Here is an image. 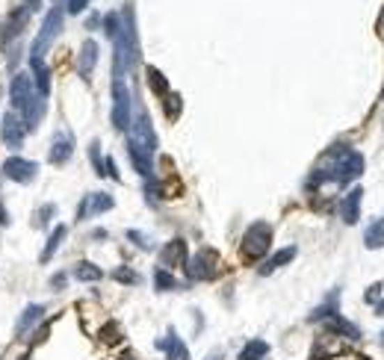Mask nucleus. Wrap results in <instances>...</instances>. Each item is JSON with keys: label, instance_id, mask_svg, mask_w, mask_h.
<instances>
[{"label": "nucleus", "instance_id": "1", "mask_svg": "<svg viewBox=\"0 0 384 360\" xmlns=\"http://www.w3.org/2000/svg\"><path fill=\"white\" fill-rule=\"evenodd\" d=\"M361 175H364V157L358 154V151H352V148H337V151H331L328 169H325V171L319 169L316 175H314V180H311V186H314V183H322V180L349 183V180L361 178Z\"/></svg>", "mask_w": 384, "mask_h": 360}, {"label": "nucleus", "instance_id": "2", "mask_svg": "<svg viewBox=\"0 0 384 360\" xmlns=\"http://www.w3.org/2000/svg\"><path fill=\"white\" fill-rule=\"evenodd\" d=\"M59 30H63V9L54 6V9L45 15L42 30L36 33V42H33V47H30V59H45L47 47L54 45V39L59 36Z\"/></svg>", "mask_w": 384, "mask_h": 360}, {"label": "nucleus", "instance_id": "3", "mask_svg": "<svg viewBox=\"0 0 384 360\" xmlns=\"http://www.w3.org/2000/svg\"><path fill=\"white\" fill-rule=\"evenodd\" d=\"M128 145L139 148V151L151 154V157L157 151V133H154L151 118H148V113L142 107H136V116L130 118V139H128Z\"/></svg>", "mask_w": 384, "mask_h": 360}, {"label": "nucleus", "instance_id": "4", "mask_svg": "<svg viewBox=\"0 0 384 360\" xmlns=\"http://www.w3.org/2000/svg\"><path fill=\"white\" fill-rule=\"evenodd\" d=\"M269 245H272V225L254 221L243 237V254H245V260H260L269 251Z\"/></svg>", "mask_w": 384, "mask_h": 360}, {"label": "nucleus", "instance_id": "5", "mask_svg": "<svg viewBox=\"0 0 384 360\" xmlns=\"http://www.w3.org/2000/svg\"><path fill=\"white\" fill-rule=\"evenodd\" d=\"M187 275L190 281H210L219 275V254L210 251V248H201L192 260H187Z\"/></svg>", "mask_w": 384, "mask_h": 360}, {"label": "nucleus", "instance_id": "6", "mask_svg": "<svg viewBox=\"0 0 384 360\" xmlns=\"http://www.w3.org/2000/svg\"><path fill=\"white\" fill-rule=\"evenodd\" d=\"M113 124L116 130L130 127V92L125 80H113Z\"/></svg>", "mask_w": 384, "mask_h": 360}, {"label": "nucleus", "instance_id": "7", "mask_svg": "<svg viewBox=\"0 0 384 360\" xmlns=\"http://www.w3.org/2000/svg\"><path fill=\"white\" fill-rule=\"evenodd\" d=\"M33 95H36V86H33V80L27 77V74H15V77H12V83H9L12 109H15V113H24V109L30 107Z\"/></svg>", "mask_w": 384, "mask_h": 360}, {"label": "nucleus", "instance_id": "8", "mask_svg": "<svg viewBox=\"0 0 384 360\" xmlns=\"http://www.w3.org/2000/svg\"><path fill=\"white\" fill-rule=\"evenodd\" d=\"M3 175L9 180H15V183H30V180H36V175H39V166H36L33 159L9 157L6 163H3Z\"/></svg>", "mask_w": 384, "mask_h": 360}, {"label": "nucleus", "instance_id": "9", "mask_svg": "<svg viewBox=\"0 0 384 360\" xmlns=\"http://www.w3.org/2000/svg\"><path fill=\"white\" fill-rule=\"evenodd\" d=\"M0 133H3V142H6L9 151H18L27 127H24V121H21V116L15 113V109H9V113L3 116V130H0Z\"/></svg>", "mask_w": 384, "mask_h": 360}, {"label": "nucleus", "instance_id": "10", "mask_svg": "<svg viewBox=\"0 0 384 360\" xmlns=\"http://www.w3.org/2000/svg\"><path fill=\"white\" fill-rule=\"evenodd\" d=\"M113 207H116L113 195L92 192V195L83 198V204H80V210H77V219H89V216H98V213H107V210H113Z\"/></svg>", "mask_w": 384, "mask_h": 360}, {"label": "nucleus", "instance_id": "11", "mask_svg": "<svg viewBox=\"0 0 384 360\" xmlns=\"http://www.w3.org/2000/svg\"><path fill=\"white\" fill-rule=\"evenodd\" d=\"M175 266H187V242L183 240H171L160 251V269H175Z\"/></svg>", "mask_w": 384, "mask_h": 360}, {"label": "nucleus", "instance_id": "12", "mask_svg": "<svg viewBox=\"0 0 384 360\" xmlns=\"http://www.w3.org/2000/svg\"><path fill=\"white\" fill-rule=\"evenodd\" d=\"M361 201H364V189H352L340 201V219L346 225H355V221L361 219Z\"/></svg>", "mask_w": 384, "mask_h": 360}, {"label": "nucleus", "instance_id": "13", "mask_svg": "<svg viewBox=\"0 0 384 360\" xmlns=\"http://www.w3.org/2000/svg\"><path fill=\"white\" fill-rule=\"evenodd\" d=\"M71 154H74V139L68 133H59L54 139V148H51V163L54 166H66L71 159Z\"/></svg>", "mask_w": 384, "mask_h": 360}, {"label": "nucleus", "instance_id": "14", "mask_svg": "<svg viewBox=\"0 0 384 360\" xmlns=\"http://www.w3.org/2000/svg\"><path fill=\"white\" fill-rule=\"evenodd\" d=\"M157 345L169 354V360H190V349L183 345V340L178 337L175 331H169V337H166V340H160Z\"/></svg>", "mask_w": 384, "mask_h": 360}, {"label": "nucleus", "instance_id": "15", "mask_svg": "<svg viewBox=\"0 0 384 360\" xmlns=\"http://www.w3.org/2000/svg\"><path fill=\"white\" fill-rule=\"evenodd\" d=\"M95 65H98V42L86 39L83 47H80V62H77V68H80L83 77H89V74L95 71Z\"/></svg>", "mask_w": 384, "mask_h": 360}, {"label": "nucleus", "instance_id": "16", "mask_svg": "<svg viewBox=\"0 0 384 360\" xmlns=\"http://www.w3.org/2000/svg\"><path fill=\"white\" fill-rule=\"evenodd\" d=\"M42 316H45V307H42V304H30L27 310H24V316L18 319V328H15V334H18V337H24V334H27L33 325H39Z\"/></svg>", "mask_w": 384, "mask_h": 360}, {"label": "nucleus", "instance_id": "17", "mask_svg": "<svg viewBox=\"0 0 384 360\" xmlns=\"http://www.w3.org/2000/svg\"><path fill=\"white\" fill-rule=\"evenodd\" d=\"M30 65L36 74V89H39L42 97H47V92H51V71H47L45 59H30Z\"/></svg>", "mask_w": 384, "mask_h": 360}, {"label": "nucleus", "instance_id": "18", "mask_svg": "<svg viewBox=\"0 0 384 360\" xmlns=\"http://www.w3.org/2000/svg\"><path fill=\"white\" fill-rule=\"evenodd\" d=\"M295 254H299V251H295V245H290V248H284V251H278L275 257H269V260H266V263H263V266H260V275H272V272H275V269H281V266H287V263H290V260H293Z\"/></svg>", "mask_w": 384, "mask_h": 360}, {"label": "nucleus", "instance_id": "19", "mask_svg": "<svg viewBox=\"0 0 384 360\" xmlns=\"http://www.w3.org/2000/svg\"><path fill=\"white\" fill-rule=\"evenodd\" d=\"M128 154H130V159H133V166H136V171H139L142 178H151V171H154V163H151V154H145V151H139V148H133V145H128Z\"/></svg>", "mask_w": 384, "mask_h": 360}, {"label": "nucleus", "instance_id": "20", "mask_svg": "<svg viewBox=\"0 0 384 360\" xmlns=\"http://www.w3.org/2000/svg\"><path fill=\"white\" fill-rule=\"evenodd\" d=\"M364 245H367V248H384V219H376L373 225L367 228Z\"/></svg>", "mask_w": 384, "mask_h": 360}, {"label": "nucleus", "instance_id": "21", "mask_svg": "<svg viewBox=\"0 0 384 360\" xmlns=\"http://www.w3.org/2000/svg\"><path fill=\"white\" fill-rule=\"evenodd\" d=\"M269 354V343L263 340H252V343H245V349L240 352L237 360H263Z\"/></svg>", "mask_w": 384, "mask_h": 360}, {"label": "nucleus", "instance_id": "22", "mask_svg": "<svg viewBox=\"0 0 384 360\" xmlns=\"http://www.w3.org/2000/svg\"><path fill=\"white\" fill-rule=\"evenodd\" d=\"M66 233H68V228L66 225H59V228H54L51 230V240H47V245H45V251H42V263H47V260L54 257V251L59 245H63V240H66Z\"/></svg>", "mask_w": 384, "mask_h": 360}, {"label": "nucleus", "instance_id": "23", "mask_svg": "<svg viewBox=\"0 0 384 360\" xmlns=\"http://www.w3.org/2000/svg\"><path fill=\"white\" fill-rule=\"evenodd\" d=\"M74 278H77V281H101L104 272L98 269L95 263H77V266H74Z\"/></svg>", "mask_w": 384, "mask_h": 360}, {"label": "nucleus", "instance_id": "24", "mask_svg": "<svg viewBox=\"0 0 384 360\" xmlns=\"http://www.w3.org/2000/svg\"><path fill=\"white\" fill-rule=\"evenodd\" d=\"M145 74H148V86H151V89L163 97V95H169V80L163 77V74H160L157 68H145Z\"/></svg>", "mask_w": 384, "mask_h": 360}, {"label": "nucleus", "instance_id": "25", "mask_svg": "<svg viewBox=\"0 0 384 360\" xmlns=\"http://www.w3.org/2000/svg\"><path fill=\"white\" fill-rule=\"evenodd\" d=\"M163 97H166V101H163V104H166V116H169V121H175V118L181 116V107H183V104H181V95L169 92V95H163Z\"/></svg>", "mask_w": 384, "mask_h": 360}, {"label": "nucleus", "instance_id": "26", "mask_svg": "<svg viewBox=\"0 0 384 360\" xmlns=\"http://www.w3.org/2000/svg\"><path fill=\"white\" fill-rule=\"evenodd\" d=\"M154 283H157V290H178V281L169 275V269H157L154 272Z\"/></svg>", "mask_w": 384, "mask_h": 360}, {"label": "nucleus", "instance_id": "27", "mask_svg": "<svg viewBox=\"0 0 384 360\" xmlns=\"http://www.w3.org/2000/svg\"><path fill=\"white\" fill-rule=\"evenodd\" d=\"M104 30L109 39H116V36L121 33V15L118 12H109V15H104Z\"/></svg>", "mask_w": 384, "mask_h": 360}, {"label": "nucleus", "instance_id": "28", "mask_svg": "<svg viewBox=\"0 0 384 360\" xmlns=\"http://www.w3.org/2000/svg\"><path fill=\"white\" fill-rule=\"evenodd\" d=\"M101 340H104L107 345H116V343H121V325H116V322H109V325L101 331Z\"/></svg>", "mask_w": 384, "mask_h": 360}, {"label": "nucleus", "instance_id": "29", "mask_svg": "<svg viewBox=\"0 0 384 360\" xmlns=\"http://www.w3.org/2000/svg\"><path fill=\"white\" fill-rule=\"evenodd\" d=\"M113 278L121 281V283H139V275H136V272H130V269H125V266L116 269V272H113Z\"/></svg>", "mask_w": 384, "mask_h": 360}, {"label": "nucleus", "instance_id": "30", "mask_svg": "<svg viewBox=\"0 0 384 360\" xmlns=\"http://www.w3.org/2000/svg\"><path fill=\"white\" fill-rule=\"evenodd\" d=\"M51 216H54V204H45V207L39 210V213H36L33 225H36V228H45V225H47V219H51Z\"/></svg>", "mask_w": 384, "mask_h": 360}, {"label": "nucleus", "instance_id": "31", "mask_svg": "<svg viewBox=\"0 0 384 360\" xmlns=\"http://www.w3.org/2000/svg\"><path fill=\"white\" fill-rule=\"evenodd\" d=\"M128 240H133V242L139 245V248H145V251H148V248H151V242H148V237H145V233H139V230H128Z\"/></svg>", "mask_w": 384, "mask_h": 360}, {"label": "nucleus", "instance_id": "32", "mask_svg": "<svg viewBox=\"0 0 384 360\" xmlns=\"http://www.w3.org/2000/svg\"><path fill=\"white\" fill-rule=\"evenodd\" d=\"M86 6H89V0H68V12H71V15H77V12H83Z\"/></svg>", "mask_w": 384, "mask_h": 360}, {"label": "nucleus", "instance_id": "33", "mask_svg": "<svg viewBox=\"0 0 384 360\" xmlns=\"http://www.w3.org/2000/svg\"><path fill=\"white\" fill-rule=\"evenodd\" d=\"M378 295H381V283H376V287H369V290H367V295H364V302H367V304H373V302L378 299Z\"/></svg>", "mask_w": 384, "mask_h": 360}, {"label": "nucleus", "instance_id": "34", "mask_svg": "<svg viewBox=\"0 0 384 360\" xmlns=\"http://www.w3.org/2000/svg\"><path fill=\"white\" fill-rule=\"evenodd\" d=\"M51 287H66V275H54L51 278Z\"/></svg>", "mask_w": 384, "mask_h": 360}, {"label": "nucleus", "instance_id": "35", "mask_svg": "<svg viewBox=\"0 0 384 360\" xmlns=\"http://www.w3.org/2000/svg\"><path fill=\"white\" fill-rule=\"evenodd\" d=\"M0 225H9V216H6V207L0 204Z\"/></svg>", "mask_w": 384, "mask_h": 360}, {"label": "nucleus", "instance_id": "36", "mask_svg": "<svg viewBox=\"0 0 384 360\" xmlns=\"http://www.w3.org/2000/svg\"><path fill=\"white\" fill-rule=\"evenodd\" d=\"M118 360H136V354H133V352H125V354L118 357Z\"/></svg>", "mask_w": 384, "mask_h": 360}, {"label": "nucleus", "instance_id": "37", "mask_svg": "<svg viewBox=\"0 0 384 360\" xmlns=\"http://www.w3.org/2000/svg\"><path fill=\"white\" fill-rule=\"evenodd\" d=\"M376 313H378V316H384V302H381V304L376 307Z\"/></svg>", "mask_w": 384, "mask_h": 360}, {"label": "nucleus", "instance_id": "38", "mask_svg": "<svg viewBox=\"0 0 384 360\" xmlns=\"http://www.w3.org/2000/svg\"><path fill=\"white\" fill-rule=\"evenodd\" d=\"M381 343H384V331H381Z\"/></svg>", "mask_w": 384, "mask_h": 360}, {"label": "nucleus", "instance_id": "39", "mask_svg": "<svg viewBox=\"0 0 384 360\" xmlns=\"http://www.w3.org/2000/svg\"><path fill=\"white\" fill-rule=\"evenodd\" d=\"M210 360H216V357H210Z\"/></svg>", "mask_w": 384, "mask_h": 360}]
</instances>
